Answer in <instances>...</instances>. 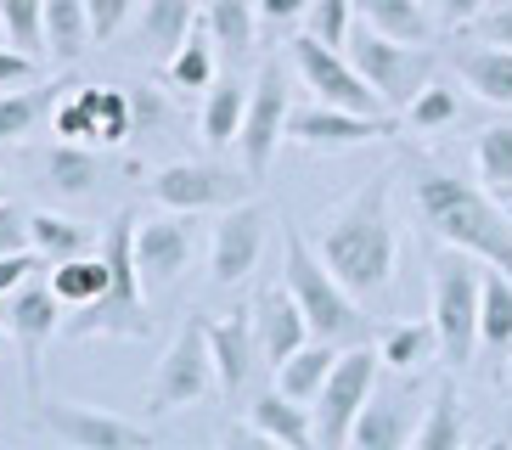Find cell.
Returning a JSON list of instances; mask_svg holds the SVG:
<instances>
[{
  "label": "cell",
  "instance_id": "1",
  "mask_svg": "<svg viewBox=\"0 0 512 450\" xmlns=\"http://www.w3.org/2000/svg\"><path fill=\"white\" fill-rule=\"evenodd\" d=\"M389 186H394V169H377L316 231V254L327 259V270L355 299L383 293L394 282V270H400V225L389 214Z\"/></svg>",
  "mask_w": 512,
  "mask_h": 450
},
{
  "label": "cell",
  "instance_id": "2",
  "mask_svg": "<svg viewBox=\"0 0 512 450\" xmlns=\"http://www.w3.org/2000/svg\"><path fill=\"white\" fill-rule=\"evenodd\" d=\"M411 203H417V220L428 225L439 242L467 248V254H479L484 265H501L512 276V220L501 214L490 186H473V180L451 175V169H417Z\"/></svg>",
  "mask_w": 512,
  "mask_h": 450
},
{
  "label": "cell",
  "instance_id": "3",
  "mask_svg": "<svg viewBox=\"0 0 512 450\" xmlns=\"http://www.w3.org/2000/svg\"><path fill=\"white\" fill-rule=\"evenodd\" d=\"M96 248H102L113 282L96 304L74 310V321H62V332L68 338H147L152 315H147V282H141V265H136V214L130 209L113 214Z\"/></svg>",
  "mask_w": 512,
  "mask_h": 450
},
{
  "label": "cell",
  "instance_id": "4",
  "mask_svg": "<svg viewBox=\"0 0 512 450\" xmlns=\"http://www.w3.org/2000/svg\"><path fill=\"white\" fill-rule=\"evenodd\" d=\"M282 282H287V293L299 299L304 321H310V338L361 344V332H366L361 304H355V293L327 270V259L304 242L299 225H282Z\"/></svg>",
  "mask_w": 512,
  "mask_h": 450
},
{
  "label": "cell",
  "instance_id": "5",
  "mask_svg": "<svg viewBox=\"0 0 512 450\" xmlns=\"http://www.w3.org/2000/svg\"><path fill=\"white\" fill-rule=\"evenodd\" d=\"M479 293L484 259L445 242V254H434V265H428V321L439 332L445 366H473V355H479Z\"/></svg>",
  "mask_w": 512,
  "mask_h": 450
},
{
  "label": "cell",
  "instance_id": "6",
  "mask_svg": "<svg viewBox=\"0 0 512 450\" xmlns=\"http://www.w3.org/2000/svg\"><path fill=\"white\" fill-rule=\"evenodd\" d=\"M349 62L366 74V85L383 96V102H400L406 107L428 74H434V51H422L411 40H394V34L372 29L366 17H355V29H349Z\"/></svg>",
  "mask_w": 512,
  "mask_h": 450
},
{
  "label": "cell",
  "instance_id": "7",
  "mask_svg": "<svg viewBox=\"0 0 512 450\" xmlns=\"http://www.w3.org/2000/svg\"><path fill=\"white\" fill-rule=\"evenodd\" d=\"M377 372H383V355L366 344H349V355L332 360L321 394L310 400V417H316V445L321 450H344L349 445V428L361 417V405L372 400L377 389Z\"/></svg>",
  "mask_w": 512,
  "mask_h": 450
},
{
  "label": "cell",
  "instance_id": "8",
  "mask_svg": "<svg viewBox=\"0 0 512 450\" xmlns=\"http://www.w3.org/2000/svg\"><path fill=\"white\" fill-rule=\"evenodd\" d=\"M220 389L214 383V355H209V332H203V315H186V327L175 332V344L164 349L158 372L147 383V411H181V405H197Z\"/></svg>",
  "mask_w": 512,
  "mask_h": 450
},
{
  "label": "cell",
  "instance_id": "9",
  "mask_svg": "<svg viewBox=\"0 0 512 450\" xmlns=\"http://www.w3.org/2000/svg\"><path fill=\"white\" fill-rule=\"evenodd\" d=\"M254 175H237L226 164H209V158H181V164H164L147 180V192L175 214H203V209H231L254 192Z\"/></svg>",
  "mask_w": 512,
  "mask_h": 450
},
{
  "label": "cell",
  "instance_id": "10",
  "mask_svg": "<svg viewBox=\"0 0 512 450\" xmlns=\"http://www.w3.org/2000/svg\"><path fill=\"white\" fill-rule=\"evenodd\" d=\"M287 57H293L299 79L316 90L321 102L349 107V113H383V96L366 85V74L355 68V62H349V51H338V45L316 40V34L304 29L299 40H287Z\"/></svg>",
  "mask_w": 512,
  "mask_h": 450
},
{
  "label": "cell",
  "instance_id": "11",
  "mask_svg": "<svg viewBox=\"0 0 512 450\" xmlns=\"http://www.w3.org/2000/svg\"><path fill=\"white\" fill-rule=\"evenodd\" d=\"M34 422L74 450H147L152 445V434L141 422L113 417V411L85 405V400H46V394H40V400H34Z\"/></svg>",
  "mask_w": 512,
  "mask_h": 450
},
{
  "label": "cell",
  "instance_id": "12",
  "mask_svg": "<svg viewBox=\"0 0 512 450\" xmlns=\"http://www.w3.org/2000/svg\"><path fill=\"white\" fill-rule=\"evenodd\" d=\"M287 113H293V102H287V74H282V62H265V68H259V79L248 85V113H242V130H237L242 175L265 180V169H271L276 147L287 141Z\"/></svg>",
  "mask_w": 512,
  "mask_h": 450
},
{
  "label": "cell",
  "instance_id": "13",
  "mask_svg": "<svg viewBox=\"0 0 512 450\" xmlns=\"http://www.w3.org/2000/svg\"><path fill=\"white\" fill-rule=\"evenodd\" d=\"M6 332H12L17 355H23V389H29V405L40 400V360H46V344L62 332V299L51 293V282H23L17 293H6Z\"/></svg>",
  "mask_w": 512,
  "mask_h": 450
},
{
  "label": "cell",
  "instance_id": "14",
  "mask_svg": "<svg viewBox=\"0 0 512 450\" xmlns=\"http://www.w3.org/2000/svg\"><path fill=\"white\" fill-rule=\"evenodd\" d=\"M62 141H102V147H119L136 135V113H130V90L119 85H85L68 90L51 113Z\"/></svg>",
  "mask_w": 512,
  "mask_h": 450
},
{
  "label": "cell",
  "instance_id": "15",
  "mask_svg": "<svg viewBox=\"0 0 512 450\" xmlns=\"http://www.w3.org/2000/svg\"><path fill=\"white\" fill-rule=\"evenodd\" d=\"M265 237H271V209L265 203H231L226 214H220V225H214L209 237V276L214 287H237L248 282V270L259 265V254H265Z\"/></svg>",
  "mask_w": 512,
  "mask_h": 450
},
{
  "label": "cell",
  "instance_id": "16",
  "mask_svg": "<svg viewBox=\"0 0 512 450\" xmlns=\"http://www.w3.org/2000/svg\"><path fill=\"white\" fill-rule=\"evenodd\" d=\"M394 135L389 113H349V107H299L287 113V141L304 152H349V147H366V141H383Z\"/></svg>",
  "mask_w": 512,
  "mask_h": 450
},
{
  "label": "cell",
  "instance_id": "17",
  "mask_svg": "<svg viewBox=\"0 0 512 450\" xmlns=\"http://www.w3.org/2000/svg\"><path fill=\"white\" fill-rule=\"evenodd\" d=\"M136 265L147 287H175L192 270V225L186 214L164 209L158 220H136Z\"/></svg>",
  "mask_w": 512,
  "mask_h": 450
},
{
  "label": "cell",
  "instance_id": "18",
  "mask_svg": "<svg viewBox=\"0 0 512 450\" xmlns=\"http://www.w3.org/2000/svg\"><path fill=\"white\" fill-rule=\"evenodd\" d=\"M209 332V355H214V383L226 400H242L248 377L259 366V344H254V310H237L226 321H203Z\"/></svg>",
  "mask_w": 512,
  "mask_h": 450
},
{
  "label": "cell",
  "instance_id": "19",
  "mask_svg": "<svg viewBox=\"0 0 512 450\" xmlns=\"http://www.w3.org/2000/svg\"><path fill=\"white\" fill-rule=\"evenodd\" d=\"M310 338V321H304V310H299V299L287 293V282H276V287H265L254 299V344H259V360L265 366H282L293 349Z\"/></svg>",
  "mask_w": 512,
  "mask_h": 450
},
{
  "label": "cell",
  "instance_id": "20",
  "mask_svg": "<svg viewBox=\"0 0 512 450\" xmlns=\"http://www.w3.org/2000/svg\"><path fill=\"white\" fill-rule=\"evenodd\" d=\"M411 394L406 389H372V400L361 405V417H355V428H349V445L355 450H400L411 445Z\"/></svg>",
  "mask_w": 512,
  "mask_h": 450
},
{
  "label": "cell",
  "instance_id": "21",
  "mask_svg": "<svg viewBox=\"0 0 512 450\" xmlns=\"http://www.w3.org/2000/svg\"><path fill=\"white\" fill-rule=\"evenodd\" d=\"M248 428H254L265 445H287V450H310L316 445V417L304 400H287L282 389H265L248 405Z\"/></svg>",
  "mask_w": 512,
  "mask_h": 450
},
{
  "label": "cell",
  "instance_id": "22",
  "mask_svg": "<svg viewBox=\"0 0 512 450\" xmlns=\"http://www.w3.org/2000/svg\"><path fill=\"white\" fill-rule=\"evenodd\" d=\"M462 85L490 107H512V51L507 45H462L451 57Z\"/></svg>",
  "mask_w": 512,
  "mask_h": 450
},
{
  "label": "cell",
  "instance_id": "23",
  "mask_svg": "<svg viewBox=\"0 0 512 450\" xmlns=\"http://www.w3.org/2000/svg\"><path fill=\"white\" fill-rule=\"evenodd\" d=\"M479 349L490 360L512 355V276L501 265L484 270V293H479Z\"/></svg>",
  "mask_w": 512,
  "mask_h": 450
},
{
  "label": "cell",
  "instance_id": "24",
  "mask_svg": "<svg viewBox=\"0 0 512 450\" xmlns=\"http://www.w3.org/2000/svg\"><path fill=\"white\" fill-rule=\"evenodd\" d=\"M467 439V422H462V394L456 383H439L422 405L417 428H411V450H456Z\"/></svg>",
  "mask_w": 512,
  "mask_h": 450
},
{
  "label": "cell",
  "instance_id": "25",
  "mask_svg": "<svg viewBox=\"0 0 512 450\" xmlns=\"http://www.w3.org/2000/svg\"><path fill=\"white\" fill-rule=\"evenodd\" d=\"M46 282H51V293L62 299V310H85V304H96V299L107 293V282H113V270H107L102 248H96V254L57 259Z\"/></svg>",
  "mask_w": 512,
  "mask_h": 450
},
{
  "label": "cell",
  "instance_id": "26",
  "mask_svg": "<svg viewBox=\"0 0 512 450\" xmlns=\"http://www.w3.org/2000/svg\"><path fill=\"white\" fill-rule=\"evenodd\" d=\"M332 360H338V349L327 344V338H304L293 355L276 366V389L287 394V400H316L321 394V383H327V372H332Z\"/></svg>",
  "mask_w": 512,
  "mask_h": 450
},
{
  "label": "cell",
  "instance_id": "27",
  "mask_svg": "<svg viewBox=\"0 0 512 450\" xmlns=\"http://www.w3.org/2000/svg\"><path fill=\"white\" fill-rule=\"evenodd\" d=\"M242 113H248V85L226 74V79H214L209 96H203V119H197V130H203L209 147H237Z\"/></svg>",
  "mask_w": 512,
  "mask_h": 450
},
{
  "label": "cell",
  "instance_id": "28",
  "mask_svg": "<svg viewBox=\"0 0 512 450\" xmlns=\"http://www.w3.org/2000/svg\"><path fill=\"white\" fill-rule=\"evenodd\" d=\"M197 0H141V45L152 57H175V45L192 34Z\"/></svg>",
  "mask_w": 512,
  "mask_h": 450
},
{
  "label": "cell",
  "instance_id": "29",
  "mask_svg": "<svg viewBox=\"0 0 512 450\" xmlns=\"http://www.w3.org/2000/svg\"><path fill=\"white\" fill-rule=\"evenodd\" d=\"M214 34H209V23L197 17L192 23V34H186L181 45H175V57H164V79L175 90H209L214 85Z\"/></svg>",
  "mask_w": 512,
  "mask_h": 450
},
{
  "label": "cell",
  "instance_id": "30",
  "mask_svg": "<svg viewBox=\"0 0 512 450\" xmlns=\"http://www.w3.org/2000/svg\"><path fill=\"white\" fill-rule=\"evenodd\" d=\"M96 45L85 0H46V51L57 62H79Z\"/></svg>",
  "mask_w": 512,
  "mask_h": 450
},
{
  "label": "cell",
  "instance_id": "31",
  "mask_svg": "<svg viewBox=\"0 0 512 450\" xmlns=\"http://www.w3.org/2000/svg\"><path fill=\"white\" fill-rule=\"evenodd\" d=\"M434 349H439L434 321H394V327H383V338H377V355H383L389 372H417L422 360H434Z\"/></svg>",
  "mask_w": 512,
  "mask_h": 450
},
{
  "label": "cell",
  "instance_id": "32",
  "mask_svg": "<svg viewBox=\"0 0 512 450\" xmlns=\"http://www.w3.org/2000/svg\"><path fill=\"white\" fill-rule=\"evenodd\" d=\"M355 17H366L372 29L394 34V40H411V45H422L434 34V17H428L422 0H355Z\"/></svg>",
  "mask_w": 512,
  "mask_h": 450
},
{
  "label": "cell",
  "instance_id": "33",
  "mask_svg": "<svg viewBox=\"0 0 512 450\" xmlns=\"http://www.w3.org/2000/svg\"><path fill=\"white\" fill-rule=\"evenodd\" d=\"M203 23H209L214 45H220L226 57H248V51H254L259 12L248 0H203Z\"/></svg>",
  "mask_w": 512,
  "mask_h": 450
},
{
  "label": "cell",
  "instance_id": "34",
  "mask_svg": "<svg viewBox=\"0 0 512 450\" xmlns=\"http://www.w3.org/2000/svg\"><path fill=\"white\" fill-rule=\"evenodd\" d=\"M29 248L40 259H74V254H91V231L79 220H68V214H51V209H40V214H29Z\"/></svg>",
  "mask_w": 512,
  "mask_h": 450
},
{
  "label": "cell",
  "instance_id": "35",
  "mask_svg": "<svg viewBox=\"0 0 512 450\" xmlns=\"http://www.w3.org/2000/svg\"><path fill=\"white\" fill-rule=\"evenodd\" d=\"M473 164L496 197L512 192V124H490V130L473 135Z\"/></svg>",
  "mask_w": 512,
  "mask_h": 450
},
{
  "label": "cell",
  "instance_id": "36",
  "mask_svg": "<svg viewBox=\"0 0 512 450\" xmlns=\"http://www.w3.org/2000/svg\"><path fill=\"white\" fill-rule=\"evenodd\" d=\"M96 175H102V169H96V152H85L79 141H57V147H51L46 180L57 186L62 197H85L96 186Z\"/></svg>",
  "mask_w": 512,
  "mask_h": 450
},
{
  "label": "cell",
  "instance_id": "37",
  "mask_svg": "<svg viewBox=\"0 0 512 450\" xmlns=\"http://www.w3.org/2000/svg\"><path fill=\"white\" fill-rule=\"evenodd\" d=\"M456 119H462V96H456L451 85H434V79L406 102V124L417 135H439V130H451Z\"/></svg>",
  "mask_w": 512,
  "mask_h": 450
},
{
  "label": "cell",
  "instance_id": "38",
  "mask_svg": "<svg viewBox=\"0 0 512 450\" xmlns=\"http://www.w3.org/2000/svg\"><path fill=\"white\" fill-rule=\"evenodd\" d=\"M57 90L62 85H51V90H6V96H0V147H12V141L34 135L40 113L57 102Z\"/></svg>",
  "mask_w": 512,
  "mask_h": 450
},
{
  "label": "cell",
  "instance_id": "39",
  "mask_svg": "<svg viewBox=\"0 0 512 450\" xmlns=\"http://www.w3.org/2000/svg\"><path fill=\"white\" fill-rule=\"evenodd\" d=\"M0 29L17 51L40 57L46 51V0H0Z\"/></svg>",
  "mask_w": 512,
  "mask_h": 450
},
{
  "label": "cell",
  "instance_id": "40",
  "mask_svg": "<svg viewBox=\"0 0 512 450\" xmlns=\"http://www.w3.org/2000/svg\"><path fill=\"white\" fill-rule=\"evenodd\" d=\"M304 29L316 34V40L349 45V29H355V0H310V12H304Z\"/></svg>",
  "mask_w": 512,
  "mask_h": 450
},
{
  "label": "cell",
  "instance_id": "41",
  "mask_svg": "<svg viewBox=\"0 0 512 450\" xmlns=\"http://www.w3.org/2000/svg\"><path fill=\"white\" fill-rule=\"evenodd\" d=\"M141 0H85V12H91V34H96V45H107L113 34L130 23V12H136Z\"/></svg>",
  "mask_w": 512,
  "mask_h": 450
},
{
  "label": "cell",
  "instance_id": "42",
  "mask_svg": "<svg viewBox=\"0 0 512 450\" xmlns=\"http://www.w3.org/2000/svg\"><path fill=\"white\" fill-rule=\"evenodd\" d=\"M130 113H136V135H152V130H164V124H169L164 96H158V90H147V85L130 90Z\"/></svg>",
  "mask_w": 512,
  "mask_h": 450
},
{
  "label": "cell",
  "instance_id": "43",
  "mask_svg": "<svg viewBox=\"0 0 512 450\" xmlns=\"http://www.w3.org/2000/svg\"><path fill=\"white\" fill-rule=\"evenodd\" d=\"M34 270H40V254H34V248H17V254H0V299H6V293H17V287L29 282Z\"/></svg>",
  "mask_w": 512,
  "mask_h": 450
},
{
  "label": "cell",
  "instance_id": "44",
  "mask_svg": "<svg viewBox=\"0 0 512 450\" xmlns=\"http://www.w3.org/2000/svg\"><path fill=\"white\" fill-rule=\"evenodd\" d=\"M17 248H29V214L0 197V254H17Z\"/></svg>",
  "mask_w": 512,
  "mask_h": 450
},
{
  "label": "cell",
  "instance_id": "45",
  "mask_svg": "<svg viewBox=\"0 0 512 450\" xmlns=\"http://www.w3.org/2000/svg\"><path fill=\"white\" fill-rule=\"evenodd\" d=\"M34 74H40V57L17 51V45H0V90L6 85H29Z\"/></svg>",
  "mask_w": 512,
  "mask_h": 450
},
{
  "label": "cell",
  "instance_id": "46",
  "mask_svg": "<svg viewBox=\"0 0 512 450\" xmlns=\"http://www.w3.org/2000/svg\"><path fill=\"white\" fill-rule=\"evenodd\" d=\"M484 6L490 0H434V17H439V29H467Z\"/></svg>",
  "mask_w": 512,
  "mask_h": 450
},
{
  "label": "cell",
  "instance_id": "47",
  "mask_svg": "<svg viewBox=\"0 0 512 450\" xmlns=\"http://www.w3.org/2000/svg\"><path fill=\"white\" fill-rule=\"evenodd\" d=\"M473 29H479V40L507 45V51H512V6H501V12H479V17H473Z\"/></svg>",
  "mask_w": 512,
  "mask_h": 450
},
{
  "label": "cell",
  "instance_id": "48",
  "mask_svg": "<svg viewBox=\"0 0 512 450\" xmlns=\"http://www.w3.org/2000/svg\"><path fill=\"white\" fill-rule=\"evenodd\" d=\"M304 12H310V0H259V23H271V29H282Z\"/></svg>",
  "mask_w": 512,
  "mask_h": 450
},
{
  "label": "cell",
  "instance_id": "49",
  "mask_svg": "<svg viewBox=\"0 0 512 450\" xmlns=\"http://www.w3.org/2000/svg\"><path fill=\"white\" fill-rule=\"evenodd\" d=\"M501 383H507V400H512V355H507V372H501Z\"/></svg>",
  "mask_w": 512,
  "mask_h": 450
},
{
  "label": "cell",
  "instance_id": "50",
  "mask_svg": "<svg viewBox=\"0 0 512 450\" xmlns=\"http://www.w3.org/2000/svg\"><path fill=\"white\" fill-rule=\"evenodd\" d=\"M0 344H6V315H0Z\"/></svg>",
  "mask_w": 512,
  "mask_h": 450
}]
</instances>
